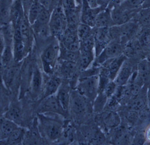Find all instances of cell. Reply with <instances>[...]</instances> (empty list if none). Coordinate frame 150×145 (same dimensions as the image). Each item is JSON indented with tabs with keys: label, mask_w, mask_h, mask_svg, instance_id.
Wrapping results in <instances>:
<instances>
[{
	"label": "cell",
	"mask_w": 150,
	"mask_h": 145,
	"mask_svg": "<svg viewBox=\"0 0 150 145\" xmlns=\"http://www.w3.org/2000/svg\"><path fill=\"white\" fill-rule=\"evenodd\" d=\"M54 114H38V127L41 136L51 142L62 137L64 125L62 121L53 117Z\"/></svg>",
	"instance_id": "obj_1"
},
{
	"label": "cell",
	"mask_w": 150,
	"mask_h": 145,
	"mask_svg": "<svg viewBox=\"0 0 150 145\" xmlns=\"http://www.w3.org/2000/svg\"><path fill=\"white\" fill-rule=\"evenodd\" d=\"M60 46L57 39L49 43L42 50L40 60L43 73L47 76L54 75L59 61Z\"/></svg>",
	"instance_id": "obj_2"
},
{
	"label": "cell",
	"mask_w": 150,
	"mask_h": 145,
	"mask_svg": "<svg viewBox=\"0 0 150 145\" xmlns=\"http://www.w3.org/2000/svg\"><path fill=\"white\" fill-rule=\"evenodd\" d=\"M92 103L75 89L71 91L69 113L76 121H82L89 116L91 111L93 112Z\"/></svg>",
	"instance_id": "obj_3"
},
{
	"label": "cell",
	"mask_w": 150,
	"mask_h": 145,
	"mask_svg": "<svg viewBox=\"0 0 150 145\" xmlns=\"http://www.w3.org/2000/svg\"><path fill=\"white\" fill-rule=\"evenodd\" d=\"M48 26L52 36L58 40L67 28L66 15L60 3L52 11Z\"/></svg>",
	"instance_id": "obj_4"
},
{
	"label": "cell",
	"mask_w": 150,
	"mask_h": 145,
	"mask_svg": "<svg viewBox=\"0 0 150 145\" xmlns=\"http://www.w3.org/2000/svg\"><path fill=\"white\" fill-rule=\"evenodd\" d=\"M98 82L99 75L78 79L75 89L93 102L98 93Z\"/></svg>",
	"instance_id": "obj_5"
},
{
	"label": "cell",
	"mask_w": 150,
	"mask_h": 145,
	"mask_svg": "<svg viewBox=\"0 0 150 145\" xmlns=\"http://www.w3.org/2000/svg\"><path fill=\"white\" fill-rule=\"evenodd\" d=\"M95 121L103 132H108L120 126L121 118L114 110L106 109L96 115Z\"/></svg>",
	"instance_id": "obj_6"
},
{
	"label": "cell",
	"mask_w": 150,
	"mask_h": 145,
	"mask_svg": "<svg viewBox=\"0 0 150 145\" xmlns=\"http://www.w3.org/2000/svg\"><path fill=\"white\" fill-rule=\"evenodd\" d=\"M123 45L117 41L112 40L106 46L101 53L95 57L93 64L100 67L106 61L123 54Z\"/></svg>",
	"instance_id": "obj_7"
},
{
	"label": "cell",
	"mask_w": 150,
	"mask_h": 145,
	"mask_svg": "<svg viewBox=\"0 0 150 145\" xmlns=\"http://www.w3.org/2000/svg\"><path fill=\"white\" fill-rule=\"evenodd\" d=\"M38 112V114H55L62 117H67L68 115L61 106L55 94L41 99Z\"/></svg>",
	"instance_id": "obj_8"
},
{
	"label": "cell",
	"mask_w": 150,
	"mask_h": 145,
	"mask_svg": "<svg viewBox=\"0 0 150 145\" xmlns=\"http://www.w3.org/2000/svg\"><path fill=\"white\" fill-rule=\"evenodd\" d=\"M56 69L58 72L56 75L62 79L67 80H73L75 78L78 79L80 71L77 63L59 60L55 70Z\"/></svg>",
	"instance_id": "obj_9"
},
{
	"label": "cell",
	"mask_w": 150,
	"mask_h": 145,
	"mask_svg": "<svg viewBox=\"0 0 150 145\" xmlns=\"http://www.w3.org/2000/svg\"><path fill=\"white\" fill-rule=\"evenodd\" d=\"M110 9L114 26L124 24L133 20L140 10H130L126 9L120 5L113 6Z\"/></svg>",
	"instance_id": "obj_10"
},
{
	"label": "cell",
	"mask_w": 150,
	"mask_h": 145,
	"mask_svg": "<svg viewBox=\"0 0 150 145\" xmlns=\"http://www.w3.org/2000/svg\"><path fill=\"white\" fill-rule=\"evenodd\" d=\"M127 59L124 55L106 61L100 66V72L113 81L125 61Z\"/></svg>",
	"instance_id": "obj_11"
},
{
	"label": "cell",
	"mask_w": 150,
	"mask_h": 145,
	"mask_svg": "<svg viewBox=\"0 0 150 145\" xmlns=\"http://www.w3.org/2000/svg\"><path fill=\"white\" fill-rule=\"evenodd\" d=\"M60 46L73 51H79L80 41L77 34L76 30L67 28L59 39Z\"/></svg>",
	"instance_id": "obj_12"
},
{
	"label": "cell",
	"mask_w": 150,
	"mask_h": 145,
	"mask_svg": "<svg viewBox=\"0 0 150 145\" xmlns=\"http://www.w3.org/2000/svg\"><path fill=\"white\" fill-rule=\"evenodd\" d=\"M109 27H94V39L95 41V57L98 56L106 46L112 41Z\"/></svg>",
	"instance_id": "obj_13"
},
{
	"label": "cell",
	"mask_w": 150,
	"mask_h": 145,
	"mask_svg": "<svg viewBox=\"0 0 150 145\" xmlns=\"http://www.w3.org/2000/svg\"><path fill=\"white\" fill-rule=\"evenodd\" d=\"M44 83V73L36 64L32 70L30 84L31 92L34 97H38L42 94Z\"/></svg>",
	"instance_id": "obj_14"
},
{
	"label": "cell",
	"mask_w": 150,
	"mask_h": 145,
	"mask_svg": "<svg viewBox=\"0 0 150 145\" xmlns=\"http://www.w3.org/2000/svg\"><path fill=\"white\" fill-rule=\"evenodd\" d=\"M106 8L107 7L100 6L92 8L88 4L86 0H83L81 6V22L91 27H95L96 16L102 10Z\"/></svg>",
	"instance_id": "obj_15"
},
{
	"label": "cell",
	"mask_w": 150,
	"mask_h": 145,
	"mask_svg": "<svg viewBox=\"0 0 150 145\" xmlns=\"http://www.w3.org/2000/svg\"><path fill=\"white\" fill-rule=\"evenodd\" d=\"M46 76L47 78H44L41 99L56 94L63 81L62 78L56 74Z\"/></svg>",
	"instance_id": "obj_16"
},
{
	"label": "cell",
	"mask_w": 150,
	"mask_h": 145,
	"mask_svg": "<svg viewBox=\"0 0 150 145\" xmlns=\"http://www.w3.org/2000/svg\"><path fill=\"white\" fill-rule=\"evenodd\" d=\"M20 63L15 62L11 66L4 69L2 71V79L6 87L11 88L18 79L21 74Z\"/></svg>",
	"instance_id": "obj_17"
},
{
	"label": "cell",
	"mask_w": 150,
	"mask_h": 145,
	"mask_svg": "<svg viewBox=\"0 0 150 145\" xmlns=\"http://www.w3.org/2000/svg\"><path fill=\"white\" fill-rule=\"evenodd\" d=\"M70 86L68 82L62 81L61 85L55 94L61 106L67 114L69 110L72 91Z\"/></svg>",
	"instance_id": "obj_18"
},
{
	"label": "cell",
	"mask_w": 150,
	"mask_h": 145,
	"mask_svg": "<svg viewBox=\"0 0 150 145\" xmlns=\"http://www.w3.org/2000/svg\"><path fill=\"white\" fill-rule=\"evenodd\" d=\"M134 66L127 59L120 69L113 80L117 86H125L127 84L134 72Z\"/></svg>",
	"instance_id": "obj_19"
},
{
	"label": "cell",
	"mask_w": 150,
	"mask_h": 145,
	"mask_svg": "<svg viewBox=\"0 0 150 145\" xmlns=\"http://www.w3.org/2000/svg\"><path fill=\"white\" fill-rule=\"evenodd\" d=\"M79 56L77 62L79 71L85 70L91 67L95 59V51L80 49Z\"/></svg>",
	"instance_id": "obj_20"
},
{
	"label": "cell",
	"mask_w": 150,
	"mask_h": 145,
	"mask_svg": "<svg viewBox=\"0 0 150 145\" xmlns=\"http://www.w3.org/2000/svg\"><path fill=\"white\" fill-rule=\"evenodd\" d=\"M81 6H77L74 9L64 10L68 28L76 30L78 26L81 22Z\"/></svg>",
	"instance_id": "obj_21"
},
{
	"label": "cell",
	"mask_w": 150,
	"mask_h": 145,
	"mask_svg": "<svg viewBox=\"0 0 150 145\" xmlns=\"http://www.w3.org/2000/svg\"><path fill=\"white\" fill-rule=\"evenodd\" d=\"M113 26L114 24L111 16V9L107 7L102 10L97 15L94 27H110Z\"/></svg>",
	"instance_id": "obj_22"
},
{
	"label": "cell",
	"mask_w": 150,
	"mask_h": 145,
	"mask_svg": "<svg viewBox=\"0 0 150 145\" xmlns=\"http://www.w3.org/2000/svg\"><path fill=\"white\" fill-rule=\"evenodd\" d=\"M26 131L25 130L18 126L7 138L2 139L3 143L0 144L8 145H19L23 144Z\"/></svg>",
	"instance_id": "obj_23"
},
{
	"label": "cell",
	"mask_w": 150,
	"mask_h": 145,
	"mask_svg": "<svg viewBox=\"0 0 150 145\" xmlns=\"http://www.w3.org/2000/svg\"><path fill=\"white\" fill-rule=\"evenodd\" d=\"M137 72L144 84L150 81V62L148 59L141 60L137 65Z\"/></svg>",
	"instance_id": "obj_24"
},
{
	"label": "cell",
	"mask_w": 150,
	"mask_h": 145,
	"mask_svg": "<svg viewBox=\"0 0 150 145\" xmlns=\"http://www.w3.org/2000/svg\"><path fill=\"white\" fill-rule=\"evenodd\" d=\"M134 19L137 21L142 28L150 29V8L141 9Z\"/></svg>",
	"instance_id": "obj_25"
},
{
	"label": "cell",
	"mask_w": 150,
	"mask_h": 145,
	"mask_svg": "<svg viewBox=\"0 0 150 145\" xmlns=\"http://www.w3.org/2000/svg\"><path fill=\"white\" fill-rule=\"evenodd\" d=\"M18 127L17 124L5 117L0 119V132L3 139L7 138Z\"/></svg>",
	"instance_id": "obj_26"
},
{
	"label": "cell",
	"mask_w": 150,
	"mask_h": 145,
	"mask_svg": "<svg viewBox=\"0 0 150 145\" xmlns=\"http://www.w3.org/2000/svg\"><path fill=\"white\" fill-rule=\"evenodd\" d=\"M108 98L103 92L98 93L93 101V113L98 114L105 110Z\"/></svg>",
	"instance_id": "obj_27"
},
{
	"label": "cell",
	"mask_w": 150,
	"mask_h": 145,
	"mask_svg": "<svg viewBox=\"0 0 150 145\" xmlns=\"http://www.w3.org/2000/svg\"><path fill=\"white\" fill-rule=\"evenodd\" d=\"M0 31L5 46H12L14 39V28L11 22L0 26Z\"/></svg>",
	"instance_id": "obj_28"
},
{
	"label": "cell",
	"mask_w": 150,
	"mask_h": 145,
	"mask_svg": "<svg viewBox=\"0 0 150 145\" xmlns=\"http://www.w3.org/2000/svg\"><path fill=\"white\" fill-rule=\"evenodd\" d=\"M1 60L3 69L15 63L12 46H5L1 56Z\"/></svg>",
	"instance_id": "obj_29"
},
{
	"label": "cell",
	"mask_w": 150,
	"mask_h": 145,
	"mask_svg": "<svg viewBox=\"0 0 150 145\" xmlns=\"http://www.w3.org/2000/svg\"><path fill=\"white\" fill-rule=\"evenodd\" d=\"M79 56V51H71L60 46L59 60L77 63Z\"/></svg>",
	"instance_id": "obj_30"
},
{
	"label": "cell",
	"mask_w": 150,
	"mask_h": 145,
	"mask_svg": "<svg viewBox=\"0 0 150 145\" xmlns=\"http://www.w3.org/2000/svg\"><path fill=\"white\" fill-rule=\"evenodd\" d=\"M94 29V27L80 22L76 28L77 34L80 41L93 34Z\"/></svg>",
	"instance_id": "obj_31"
},
{
	"label": "cell",
	"mask_w": 150,
	"mask_h": 145,
	"mask_svg": "<svg viewBox=\"0 0 150 145\" xmlns=\"http://www.w3.org/2000/svg\"><path fill=\"white\" fill-rule=\"evenodd\" d=\"M43 7V6L36 1H34L32 5L28 12L27 17L28 21L31 25L33 24L37 20Z\"/></svg>",
	"instance_id": "obj_32"
},
{
	"label": "cell",
	"mask_w": 150,
	"mask_h": 145,
	"mask_svg": "<svg viewBox=\"0 0 150 145\" xmlns=\"http://www.w3.org/2000/svg\"><path fill=\"white\" fill-rule=\"evenodd\" d=\"M21 112L20 109L15 106H11L5 114V118L17 124L21 121Z\"/></svg>",
	"instance_id": "obj_33"
},
{
	"label": "cell",
	"mask_w": 150,
	"mask_h": 145,
	"mask_svg": "<svg viewBox=\"0 0 150 145\" xmlns=\"http://www.w3.org/2000/svg\"><path fill=\"white\" fill-rule=\"evenodd\" d=\"M51 14L52 11L43 7L37 20L33 24L39 25L48 24L51 18Z\"/></svg>",
	"instance_id": "obj_34"
},
{
	"label": "cell",
	"mask_w": 150,
	"mask_h": 145,
	"mask_svg": "<svg viewBox=\"0 0 150 145\" xmlns=\"http://www.w3.org/2000/svg\"><path fill=\"white\" fill-rule=\"evenodd\" d=\"M144 2V0H125L120 5L126 9L137 10L142 9Z\"/></svg>",
	"instance_id": "obj_35"
},
{
	"label": "cell",
	"mask_w": 150,
	"mask_h": 145,
	"mask_svg": "<svg viewBox=\"0 0 150 145\" xmlns=\"http://www.w3.org/2000/svg\"><path fill=\"white\" fill-rule=\"evenodd\" d=\"M146 105V99L143 97L139 95L135 97L131 101L130 108L131 110L134 111H141L143 110Z\"/></svg>",
	"instance_id": "obj_36"
},
{
	"label": "cell",
	"mask_w": 150,
	"mask_h": 145,
	"mask_svg": "<svg viewBox=\"0 0 150 145\" xmlns=\"http://www.w3.org/2000/svg\"><path fill=\"white\" fill-rule=\"evenodd\" d=\"M35 1L52 12L59 4L58 0H35Z\"/></svg>",
	"instance_id": "obj_37"
},
{
	"label": "cell",
	"mask_w": 150,
	"mask_h": 145,
	"mask_svg": "<svg viewBox=\"0 0 150 145\" xmlns=\"http://www.w3.org/2000/svg\"><path fill=\"white\" fill-rule=\"evenodd\" d=\"M117 85L114 81H110L107 85L103 92L108 99L113 95L117 88Z\"/></svg>",
	"instance_id": "obj_38"
},
{
	"label": "cell",
	"mask_w": 150,
	"mask_h": 145,
	"mask_svg": "<svg viewBox=\"0 0 150 145\" xmlns=\"http://www.w3.org/2000/svg\"><path fill=\"white\" fill-rule=\"evenodd\" d=\"M61 5L64 11L74 9L77 5L76 0H60Z\"/></svg>",
	"instance_id": "obj_39"
},
{
	"label": "cell",
	"mask_w": 150,
	"mask_h": 145,
	"mask_svg": "<svg viewBox=\"0 0 150 145\" xmlns=\"http://www.w3.org/2000/svg\"><path fill=\"white\" fill-rule=\"evenodd\" d=\"M25 16L27 17L28 12L35 0H20Z\"/></svg>",
	"instance_id": "obj_40"
},
{
	"label": "cell",
	"mask_w": 150,
	"mask_h": 145,
	"mask_svg": "<svg viewBox=\"0 0 150 145\" xmlns=\"http://www.w3.org/2000/svg\"><path fill=\"white\" fill-rule=\"evenodd\" d=\"M139 114L137 111L130 110L127 115V117L129 121L134 123L137 121L139 118Z\"/></svg>",
	"instance_id": "obj_41"
},
{
	"label": "cell",
	"mask_w": 150,
	"mask_h": 145,
	"mask_svg": "<svg viewBox=\"0 0 150 145\" xmlns=\"http://www.w3.org/2000/svg\"><path fill=\"white\" fill-rule=\"evenodd\" d=\"M125 1V0H110L109 4L108 7L111 9L113 6L120 5Z\"/></svg>",
	"instance_id": "obj_42"
},
{
	"label": "cell",
	"mask_w": 150,
	"mask_h": 145,
	"mask_svg": "<svg viewBox=\"0 0 150 145\" xmlns=\"http://www.w3.org/2000/svg\"><path fill=\"white\" fill-rule=\"evenodd\" d=\"M5 43H4L3 38L1 34L0 31V56H1L2 54L4 49V47H5Z\"/></svg>",
	"instance_id": "obj_43"
},
{
	"label": "cell",
	"mask_w": 150,
	"mask_h": 145,
	"mask_svg": "<svg viewBox=\"0 0 150 145\" xmlns=\"http://www.w3.org/2000/svg\"><path fill=\"white\" fill-rule=\"evenodd\" d=\"M144 137H145V140L147 142L150 143V126L147 128L144 135Z\"/></svg>",
	"instance_id": "obj_44"
},
{
	"label": "cell",
	"mask_w": 150,
	"mask_h": 145,
	"mask_svg": "<svg viewBox=\"0 0 150 145\" xmlns=\"http://www.w3.org/2000/svg\"><path fill=\"white\" fill-rule=\"evenodd\" d=\"M143 8H150V0H144L142 7Z\"/></svg>",
	"instance_id": "obj_45"
},
{
	"label": "cell",
	"mask_w": 150,
	"mask_h": 145,
	"mask_svg": "<svg viewBox=\"0 0 150 145\" xmlns=\"http://www.w3.org/2000/svg\"><path fill=\"white\" fill-rule=\"evenodd\" d=\"M147 100H148V102H149V106L150 108V90L148 92V99Z\"/></svg>",
	"instance_id": "obj_46"
}]
</instances>
